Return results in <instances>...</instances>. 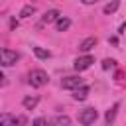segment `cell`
<instances>
[{"instance_id": "obj_1", "label": "cell", "mask_w": 126, "mask_h": 126, "mask_svg": "<svg viewBox=\"0 0 126 126\" xmlns=\"http://www.w3.org/2000/svg\"><path fill=\"white\" fill-rule=\"evenodd\" d=\"M47 81H49V77H47V73H45L43 69H33V71L30 73V85L35 87V89L47 85Z\"/></svg>"}, {"instance_id": "obj_2", "label": "cell", "mask_w": 126, "mask_h": 126, "mask_svg": "<svg viewBox=\"0 0 126 126\" xmlns=\"http://www.w3.org/2000/svg\"><path fill=\"white\" fill-rule=\"evenodd\" d=\"M96 118H98V112H96L94 108H85V110L79 112V122H81L83 126H91V124H94Z\"/></svg>"}, {"instance_id": "obj_3", "label": "cell", "mask_w": 126, "mask_h": 126, "mask_svg": "<svg viewBox=\"0 0 126 126\" xmlns=\"http://www.w3.org/2000/svg\"><path fill=\"white\" fill-rule=\"evenodd\" d=\"M0 55H2V67L16 65V61L20 59V53H16V51H12V49H8V47H4Z\"/></svg>"}, {"instance_id": "obj_4", "label": "cell", "mask_w": 126, "mask_h": 126, "mask_svg": "<svg viewBox=\"0 0 126 126\" xmlns=\"http://www.w3.org/2000/svg\"><path fill=\"white\" fill-rule=\"evenodd\" d=\"M93 63H94V57H93V55H83V57H77V59H75L73 67H75V71H85V69H89Z\"/></svg>"}, {"instance_id": "obj_5", "label": "cell", "mask_w": 126, "mask_h": 126, "mask_svg": "<svg viewBox=\"0 0 126 126\" xmlns=\"http://www.w3.org/2000/svg\"><path fill=\"white\" fill-rule=\"evenodd\" d=\"M61 87L63 89H79V87H83V79L81 77H75V75H71V77H65L63 81H61Z\"/></svg>"}, {"instance_id": "obj_6", "label": "cell", "mask_w": 126, "mask_h": 126, "mask_svg": "<svg viewBox=\"0 0 126 126\" xmlns=\"http://www.w3.org/2000/svg\"><path fill=\"white\" fill-rule=\"evenodd\" d=\"M47 126H71V118L67 114H57L53 118H47Z\"/></svg>"}, {"instance_id": "obj_7", "label": "cell", "mask_w": 126, "mask_h": 126, "mask_svg": "<svg viewBox=\"0 0 126 126\" xmlns=\"http://www.w3.org/2000/svg\"><path fill=\"white\" fill-rule=\"evenodd\" d=\"M59 18H61V16H59V10L53 8V10H47V12L41 16V22H43V24H51V22H57Z\"/></svg>"}, {"instance_id": "obj_8", "label": "cell", "mask_w": 126, "mask_h": 126, "mask_svg": "<svg viewBox=\"0 0 126 126\" xmlns=\"http://www.w3.org/2000/svg\"><path fill=\"white\" fill-rule=\"evenodd\" d=\"M26 122H28V118L24 114H18V116H10L6 126H26Z\"/></svg>"}, {"instance_id": "obj_9", "label": "cell", "mask_w": 126, "mask_h": 126, "mask_svg": "<svg viewBox=\"0 0 126 126\" xmlns=\"http://www.w3.org/2000/svg\"><path fill=\"white\" fill-rule=\"evenodd\" d=\"M118 106H120V104H118V102H114V104H112V106H110V108L106 110V114H104V120H106V124H112V122H114Z\"/></svg>"}, {"instance_id": "obj_10", "label": "cell", "mask_w": 126, "mask_h": 126, "mask_svg": "<svg viewBox=\"0 0 126 126\" xmlns=\"http://www.w3.org/2000/svg\"><path fill=\"white\" fill-rule=\"evenodd\" d=\"M96 45V37H87V39H83L81 43H79V49L81 51H89V49H93Z\"/></svg>"}, {"instance_id": "obj_11", "label": "cell", "mask_w": 126, "mask_h": 126, "mask_svg": "<svg viewBox=\"0 0 126 126\" xmlns=\"http://www.w3.org/2000/svg\"><path fill=\"white\" fill-rule=\"evenodd\" d=\"M37 102H39V98H37V96H26V98L22 100V104H24V108H26V110H33V108L37 106Z\"/></svg>"}, {"instance_id": "obj_12", "label": "cell", "mask_w": 126, "mask_h": 126, "mask_svg": "<svg viewBox=\"0 0 126 126\" xmlns=\"http://www.w3.org/2000/svg\"><path fill=\"white\" fill-rule=\"evenodd\" d=\"M69 26H71V20L69 18H63V16L55 22V30L57 32H65V30H69Z\"/></svg>"}, {"instance_id": "obj_13", "label": "cell", "mask_w": 126, "mask_h": 126, "mask_svg": "<svg viewBox=\"0 0 126 126\" xmlns=\"http://www.w3.org/2000/svg\"><path fill=\"white\" fill-rule=\"evenodd\" d=\"M87 96H89V87H85V85L79 87V89L73 93V98H75V100H85Z\"/></svg>"}, {"instance_id": "obj_14", "label": "cell", "mask_w": 126, "mask_h": 126, "mask_svg": "<svg viewBox=\"0 0 126 126\" xmlns=\"http://www.w3.org/2000/svg\"><path fill=\"white\" fill-rule=\"evenodd\" d=\"M32 14H35V6L33 4H26L22 8V12H20V18H30Z\"/></svg>"}, {"instance_id": "obj_15", "label": "cell", "mask_w": 126, "mask_h": 126, "mask_svg": "<svg viewBox=\"0 0 126 126\" xmlns=\"http://www.w3.org/2000/svg\"><path fill=\"white\" fill-rule=\"evenodd\" d=\"M118 6H120V2H108V4H104L102 12H104V14H112V12L118 10Z\"/></svg>"}, {"instance_id": "obj_16", "label": "cell", "mask_w": 126, "mask_h": 126, "mask_svg": "<svg viewBox=\"0 0 126 126\" xmlns=\"http://www.w3.org/2000/svg\"><path fill=\"white\" fill-rule=\"evenodd\" d=\"M33 53H35V57L37 59H47L51 53L47 51V49H43V47H33Z\"/></svg>"}, {"instance_id": "obj_17", "label": "cell", "mask_w": 126, "mask_h": 126, "mask_svg": "<svg viewBox=\"0 0 126 126\" xmlns=\"http://www.w3.org/2000/svg\"><path fill=\"white\" fill-rule=\"evenodd\" d=\"M114 63H116L114 59H104L102 61V69H110V67H114Z\"/></svg>"}, {"instance_id": "obj_18", "label": "cell", "mask_w": 126, "mask_h": 126, "mask_svg": "<svg viewBox=\"0 0 126 126\" xmlns=\"http://www.w3.org/2000/svg\"><path fill=\"white\" fill-rule=\"evenodd\" d=\"M32 124H33V126H43V124L47 126V118H35Z\"/></svg>"}]
</instances>
